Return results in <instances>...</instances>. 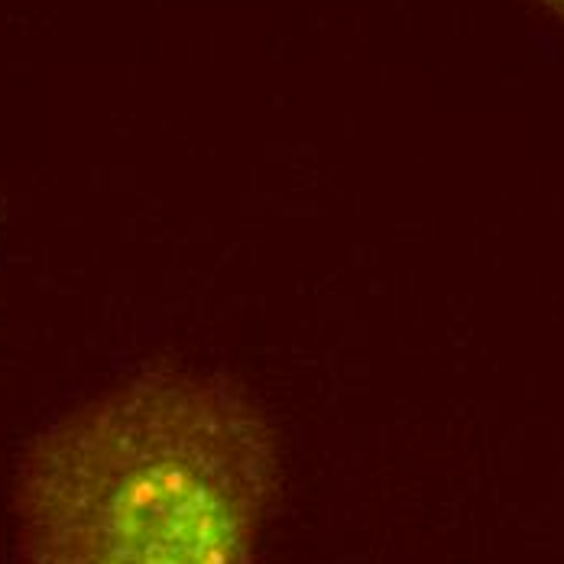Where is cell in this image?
<instances>
[{"mask_svg": "<svg viewBox=\"0 0 564 564\" xmlns=\"http://www.w3.org/2000/svg\"><path fill=\"white\" fill-rule=\"evenodd\" d=\"M539 3H542L549 13H555V17L564 23V0H539Z\"/></svg>", "mask_w": 564, "mask_h": 564, "instance_id": "cell-2", "label": "cell"}, {"mask_svg": "<svg viewBox=\"0 0 564 564\" xmlns=\"http://www.w3.org/2000/svg\"><path fill=\"white\" fill-rule=\"evenodd\" d=\"M276 487V432L243 387L208 370H140L23 452L20 562L253 564Z\"/></svg>", "mask_w": 564, "mask_h": 564, "instance_id": "cell-1", "label": "cell"}]
</instances>
